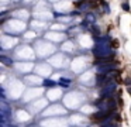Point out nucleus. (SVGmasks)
Here are the masks:
<instances>
[{"label": "nucleus", "mask_w": 131, "mask_h": 127, "mask_svg": "<svg viewBox=\"0 0 131 127\" xmlns=\"http://www.w3.org/2000/svg\"><path fill=\"white\" fill-rule=\"evenodd\" d=\"M44 85H47V86H52L54 82L52 81H44Z\"/></svg>", "instance_id": "nucleus-5"}, {"label": "nucleus", "mask_w": 131, "mask_h": 127, "mask_svg": "<svg viewBox=\"0 0 131 127\" xmlns=\"http://www.w3.org/2000/svg\"><path fill=\"white\" fill-rule=\"evenodd\" d=\"M61 83L66 86V85H69V83H70V79H62V81H61Z\"/></svg>", "instance_id": "nucleus-3"}, {"label": "nucleus", "mask_w": 131, "mask_h": 127, "mask_svg": "<svg viewBox=\"0 0 131 127\" xmlns=\"http://www.w3.org/2000/svg\"><path fill=\"white\" fill-rule=\"evenodd\" d=\"M114 90H116V82H109L107 85H106V88L101 90V99H109V97H111V95L114 93Z\"/></svg>", "instance_id": "nucleus-1"}, {"label": "nucleus", "mask_w": 131, "mask_h": 127, "mask_svg": "<svg viewBox=\"0 0 131 127\" xmlns=\"http://www.w3.org/2000/svg\"><path fill=\"white\" fill-rule=\"evenodd\" d=\"M101 127H117V126H116V124H111V123H103Z\"/></svg>", "instance_id": "nucleus-4"}, {"label": "nucleus", "mask_w": 131, "mask_h": 127, "mask_svg": "<svg viewBox=\"0 0 131 127\" xmlns=\"http://www.w3.org/2000/svg\"><path fill=\"white\" fill-rule=\"evenodd\" d=\"M113 47H114V48H117V47H118V42H117V41H116V40H114V41H113Z\"/></svg>", "instance_id": "nucleus-7"}, {"label": "nucleus", "mask_w": 131, "mask_h": 127, "mask_svg": "<svg viewBox=\"0 0 131 127\" xmlns=\"http://www.w3.org/2000/svg\"><path fill=\"white\" fill-rule=\"evenodd\" d=\"M123 9L126 10V11H128V10H130V6L127 4V3H123Z\"/></svg>", "instance_id": "nucleus-6"}, {"label": "nucleus", "mask_w": 131, "mask_h": 127, "mask_svg": "<svg viewBox=\"0 0 131 127\" xmlns=\"http://www.w3.org/2000/svg\"><path fill=\"white\" fill-rule=\"evenodd\" d=\"M0 59H1V62H3V64H6V65H11V61H10V59H7L6 57H0Z\"/></svg>", "instance_id": "nucleus-2"}]
</instances>
